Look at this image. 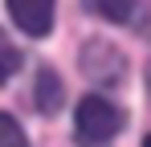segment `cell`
<instances>
[{
	"mask_svg": "<svg viewBox=\"0 0 151 147\" xmlns=\"http://www.w3.org/2000/svg\"><path fill=\"white\" fill-rule=\"evenodd\" d=\"M147 90H151V61H147Z\"/></svg>",
	"mask_w": 151,
	"mask_h": 147,
	"instance_id": "obj_8",
	"label": "cell"
},
{
	"mask_svg": "<svg viewBox=\"0 0 151 147\" xmlns=\"http://www.w3.org/2000/svg\"><path fill=\"white\" fill-rule=\"evenodd\" d=\"M123 122H127V115H123L119 102H110L102 94H90L74 106V139L82 147H106L123 131Z\"/></svg>",
	"mask_w": 151,
	"mask_h": 147,
	"instance_id": "obj_1",
	"label": "cell"
},
{
	"mask_svg": "<svg viewBox=\"0 0 151 147\" xmlns=\"http://www.w3.org/2000/svg\"><path fill=\"white\" fill-rule=\"evenodd\" d=\"M53 12H57V0H8L12 24L21 33H29V37H49Z\"/></svg>",
	"mask_w": 151,
	"mask_h": 147,
	"instance_id": "obj_3",
	"label": "cell"
},
{
	"mask_svg": "<svg viewBox=\"0 0 151 147\" xmlns=\"http://www.w3.org/2000/svg\"><path fill=\"white\" fill-rule=\"evenodd\" d=\"M143 147H151V135H147V143H143Z\"/></svg>",
	"mask_w": 151,
	"mask_h": 147,
	"instance_id": "obj_9",
	"label": "cell"
},
{
	"mask_svg": "<svg viewBox=\"0 0 151 147\" xmlns=\"http://www.w3.org/2000/svg\"><path fill=\"white\" fill-rule=\"evenodd\" d=\"M17 70H21V49L12 45V41H8V33L0 29V86H4Z\"/></svg>",
	"mask_w": 151,
	"mask_h": 147,
	"instance_id": "obj_6",
	"label": "cell"
},
{
	"mask_svg": "<svg viewBox=\"0 0 151 147\" xmlns=\"http://www.w3.org/2000/svg\"><path fill=\"white\" fill-rule=\"evenodd\" d=\"M0 147H29L21 122L12 119V115H0Z\"/></svg>",
	"mask_w": 151,
	"mask_h": 147,
	"instance_id": "obj_7",
	"label": "cell"
},
{
	"mask_svg": "<svg viewBox=\"0 0 151 147\" xmlns=\"http://www.w3.org/2000/svg\"><path fill=\"white\" fill-rule=\"evenodd\" d=\"M33 94H37L33 102H37V110H41V115H57V110H61L65 90H61V82H57V74H53V70H41V74H37Z\"/></svg>",
	"mask_w": 151,
	"mask_h": 147,
	"instance_id": "obj_5",
	"label": "cell"
},
{
	"mask_svg": "<svg viewBox=\"0 0 151 147\" xmlns=\"http://www.w3.org/2000/svg\"><path fill=\"white\" fill-rule=\"evenodd\" d=\"M82 74L94 82V86H106V90H119L127 82V57L119 45H110L106 37H94L82 49Z\"/></svg>",
	"mask_w": 151,
	"mask_h": 147,
	"instance_id": "obj_2",
	"label": "cell"
},
{
	"mask_svg": "<svg viewBox=\"0 0 151 147\" xmlns=\"http://www.w3.org/2000/svg\"><path fill=\"white\" fill-rule=\"evenodd\" d=\"M86 8L102 21L127 24V29H147V21H151L147 0H86Z\"/></svg>",
	"mask_w": 151,
	"mask_h": 147,
	"instance_id": "obj_4",
	"label": "cell"
}]
</instances>
